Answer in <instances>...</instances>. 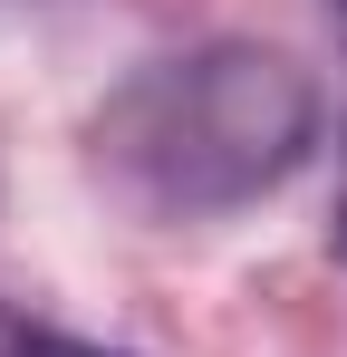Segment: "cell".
Wrapping results in <instances>:
<instances>
[{"instance_id": "obj_1", "label": "cell", "mask_w": 347, "mask_h": 357, "mask_svg": "<svg viewBox=\"0 0 347 357\" xmlns=\"http://www.w3.org/2000/svg\"><path fill=\"white\" fill-rule=\"evenodd\" d=\"M318 145V87L289 49L261 39H203L145 59L107 107L87 116V155L116 203L155 222H203L280 193Z\"/></svg>"}, {"instance_id": "obj_2", "label": "cell", "mask_w": 347, "mask_h": 357, "mask_svg": "<svg viewBox=\"0 0 347 357\" xmlns=\"http://www.w3.org/2000/svg\"><path fill=\"white\" fill-rule=\"evenodd\" d=\"M0 357H135V348H97V338H68V328H49V319L0 309Z\"/></svg>"}]
</instances>
